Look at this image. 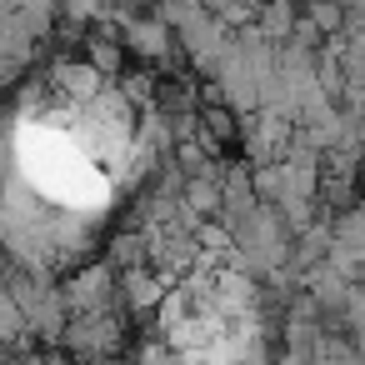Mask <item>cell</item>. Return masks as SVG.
<instances>
[{"label": "cell", "instance_id": "obj_1", "mask_svg": "<svg viewBox=\"0 0 365 365\" xmlns=\"http://www.w3.org/2000/svg\"><path fill=\"white\" fill-rule=\"evenodd\" d=\"M16 130V185L36 205V225L56 215L51 245L71 240V225L96 230L145 160L135 101L101 76L51 86V96L31 106Z\"/></svg>", "mask_w": 365, "mask_h": 365}]
</instances>
